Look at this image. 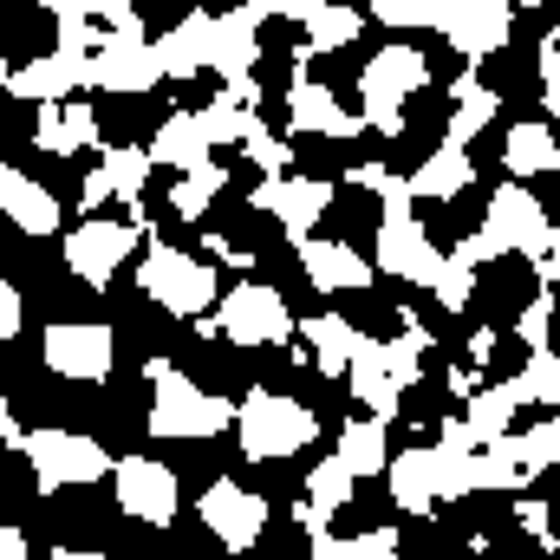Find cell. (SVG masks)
I'll return each instance as SVG.
<instances>
[{"label":"cell","mask_w":560,"mask_h":560,"mask_svg":"<svg viewBox=\"0 0 560 560\" xmlns=\"http://www.w3.org/2000/svg\"><path fill=\"white\" fill-rule=\"evenodd\" d=\"M313 436H319V418H313L300 398L268 392V385H255V392L242 398V411H235V443H242L248 463H287V456H300Z\"/></svg>","instance_id":"277c9868"},{"label":"cell","mask_w":560,"mask_h":560,"mask_svg":"<svg viewBox=\"0 0 560 560\" xmlns=\"http://www.w3.org/2000/svg\"><path fill=\"white\" fill-rule=\"evenodd\" d=\"M33 143H39L46 156H79V150L98 143V112H92L85 98H72V105H46V112L33 118Z\"/></svg>","instance_id":"484cf974"},{"label":"cell","mask_w":560,"mask_h":560,"mask_svg":"<svg viewBox=\"0 0 560 560\" xmlns=\"http://www.w3.org/2000/svg\"><path fill=\"white\" fill-rule=\"evenodd\" d=\"M156 59H163V72L170 79H196V72H209L215 66V13H183L163 39H156Z\"/></svg>","instance_id":"603a6c76"},{"label":"cell","mask_w":560,"mask_h":560,"mask_svg":"<svg viewBox=\"0 0 560 560\" xmlns=\"http://www.w3.org/2000/svg\"><path fill=\"white\" fill-rule=\"evenodd\" d=\"M138 287L163 306V313H176V319H202L209 306H222L215 293V275H209V261L202 255H183V248H170V242H150V255H143L138 268Z\"/></svg>","instance_id":"9c48e42d"},{"label":"cell","mask_w":560,"mask_h":560,"mask_svg":"<svg viewBox=\"0 0 560 560\" xmlns=\"http://www.w3.org/2000/svg\"><path fill=\"white\" fill-rule=\"evenodd\" d=\"M548 248H555V222H548V209L535 202V189H528V183H502V189L489 196L482 229L456 242V255H463V261H476V268H489V261H502V255H528V261L541 268V261H548Z\"/></svg>","instance_id":"6da1fadb"},{"label":"cell","mask_w":560,"mask_h":560,"mask_svg":"<svg viewBox=\"0 0 560 560\" xmlns=\"http://www.w3.org/2000/svg\"><path fill=\"white\" fill-rule=\"evenodd\" d=\"M150 150H131V143H112L105 156H98V170L85 176V209H105V202H138L143 183H150Z\"/></svg>","instance_id":"44dd1931"},{"label":"cell","mask_w":560,"mask_h":560,"mask_svg":"<svg viewBox=\"0 0 560 560\" xmlns=\"http://www.w3.org/2000/svg\"><path fill=\"white\" fill-rule=\"evenodd\" d=\"M515 411H522V398H515V385H476L469 392V411H463V423L482 436V450L489 443H502L509 430H515Z\"/></svg>","instance_id":"1f68e13d"},{"label":"cell","mask_w":560,"mask_h":560,"mask_svg":"<svg viewBox=\"0 0 560 560\" xmlns=\"http://www.w3.org/2000/svg\"><path fill=\"white\" fill-rule=\"evenodd\" d=\"M287 125L300 131V138H359L365 131V118H352L326 85H313V79H293V92H287Z\"/></svg>","instance_id":"ffe728a7"},{"label":"cell","mask_w":560,"mask_h":560,"mask_svg":"<svg viewBox=\"0 0 560 560\" xmlns=\"http://www.w3.org/2000/svg\"><path fill=\"white\" fill-rule=\"evenodd\" d=\"M163 79H170V72H163V59H156V39H143L138 7L118 0L112 26H105V39H98V59H92V85H98V92H118V98H143V92H156Z\"/></svg>","instance_id":"5b68a950"},{"label":"cell","mask_w":560,"mask_h":560,"mask_svg":"<svg viewBox=\"0 0 560 560\" xmlns=\"http://www.w3.org/2000/svg\"><path fill=\"white\" fill-rule=\"evenodd\" d=\"M39 359H46V372H52V378L98 385V378H112L118 339H112V326H105V319H52V326H46Z\"/></svg>","instance_id":"30bf717a"},{"label":"cell","mask_w":560,"mask_h":560,"mask_svg":"<svg viewBox=\"0 0 560 560\" xmlns=\"http://www.w3.org/2000/svg\"><path fill=\"white\" fill-rule=\"evenodd\" d=\"M300 339H306V352H313V365H319L326 378H346L365 332H359L352 319H339V313H313V319H300Z\"/></svg>","instance_id":"83f0119b"},{"label":"cell","mask_w":560,"mask_h":560,"mask_svg":"<svg viewBox=\"0 0 560 560\" xmlns=\"http://www.w3.org/2000/svg\"><path fill=\"white\" fill-rule=\"evenodd\" d=\"M372 229H378V275H398V280H411V287H436L450 255L430 248V235L411 215V202H385V215Z\"/></svg>","instance_id":"7c38bea8"},{"label":"cell","mask_w":560,"mask_h":560,"mask_svg":"<svg viewBox=\"0 0 560 560\" xmlns=\"http://www.w3.org/2000/svg\"><path fill=\"white\" fill-rule=\"evenodd\" d=\"M469 183H476V163H469V150H456V143H436L418 170H411V196H418V202H450V196H463Z\"/></svg>","instance_id":"f1b7e54d"},{"label":"cell","mask_w":560,"mask_h":560,"mask_svg":"<svg viewBox=\"0 0 560 560\" xmlns=\"http://www.w3.org/2000/svg\"><path fill=\"white\" fill-rule=\"evenodd\" d=\"M20 456L33 463V489H39V495L85 489V482H105V476L118 469V463L105 456V443L85 436V430H33Z\"/></svg>","instance_id":"52a82bcc"},{"label":"cell","mask_w":560,"mask_h":560,"mask_svg":"<svg viewBox=\"0 0 560 560\" xmlns=\"http://www.w3.org/2000/svg\"><path fill=\"white\" fill-rule=\"evenodd\" d=\"M202 125H209V143H242V150H248V138L261 131V118L242 112V105H229V98H215V105L202 112Z\"/></svg>","instance_id":"ab89813d"},{"label":"cell","mask_w":560,"mask_h":560,"mask_svg":"<svg viewBox=\"0 0 560 560\" xmlns=\"http://www.w3.org/2000/svg\"><path fill=\"white\" fill-rule=\"evenodd\" d=\"M300 275L313 280L319 293H359V287H372V261L352 248V242H300Z\"/></svg>","instance_id":"7402d4cb"},{"label":"cell","mask_w":560,"mask_h":560,"mask_svg":"<svg viewBox=\"0 0 560 560\" xmlns=\"http://www.w3.org/2000/svg\"><path fill=\"white\" fill-rule=\"evenodd\" d=\"M196 332L229 339V346H287V339L300 332V319L287 313L280 287H268V280H242V287L222 293V306H215Z\"/></svg>","instance_id":"8992f818"},{"label":"cell","mask_w":560,"mask_h":560,"mask_svg":"<svg viewBox=\"0 0 560 560\" xmlns=\"http://www.w3.org/2000/svg\"><path fill=\"white\" fill-rule=\"evenodd\" d=\"M0 560H33V548H26L20 528H0Z\"/></svg>","instance_id":"7dc6e473"},{"label":"cell","mask_w":560,"mask_h":560,"mask_svg":"<svg viewBox=\"0 0 560 560\" xmlns=\"http://www.w3.org/2000/svg\"><path fill=\"white\" fill-rule=\"evenodd\" d=\"M495 112H502V98H495V92H482V79H476V72H456V112H450V125H443V143L469 150V138H476Z\"/></svg>","instance_id":"4dcf8cb0"},{"label":"cell","mask_w":560,"mask_h":560,"mask_svg":"<svg viewBox=\"0 0 560 560\" xmlns=\"http://www.w3.org/2000/svg\"><path fill=\"white\" fill-rule=\"evenodd\" d=\"M222 183H229V170H222V163H215V170H202V176H176V183H170V209H176L183 222H202V209L215 202V189H222Z\"/></svg>","instance_id":"f35d334b"},{"label":"cell","mask_w":560,"mask_h":560,"mask_svg":"<svg viewBox=\"0 0 560 560\" xmlns=\"http://www.w3.org/2000/svg\"><path fill=\"white\" fill-rule=\"evenodd\" d=\"M502 170H509V183L555 176V170H560V138L541 125V118H522V125L502 138Z\"/></svg>","instance_id":"4316f807"},{"label":"cell","mask_w":560,"mask_h":560,"mask_svg":"<svg viewBox=\"0 0 560 560\" xmlns=\"http://www.w3.org/2000/svg\"><path fill=\"white\" fill-rule=\"evenodd\" d=\"M150 163H163V170H183V176H202V170H215V143H209L202 112H170V118L156 125V138H150Z\"/></svg>","instance_id":"d6986e66"},{"label":"cell","mask_w":560,"mask_h":560,"mask_svg":"<svg viewBox=\"0 0 560 560\" xmlns=\"http://www.w3.org/2000/svg\"><path fill=\"white\" fill-rule=\"evenodd\" d=\"M268 20H275V7H268V0H248V7H235V13H215V66H209V72H222V85L255 79L261 26H268Z\"/></svg>","instance_id":"e0dca14e"},{"label":"cell","mask_w":560,"mask_h":560,"mask_svg":"<svg viewBox=\"0 0 560 560\" xmlns=\"http://www.w3.org/2000/svg\"><path fill=\"white\" fill-rule=\"evenodd\" d=\"M515 332L528 339V352H548V332H555V293H548V287L522 306V326H515Z\"/></svg>","instance_id":"7bdbcfd3"},{"label":"cell","mask_w":560,"mask_h":560,"mask_svg":"<svg viewBox=\"0 0 560 560\" xmlns=\"http://www.w3.org/2000/svg\"><path fill=\"white\" fill-rule=\"evenodd\" d=\"M522 522H528V528L548 541V509H541V502H522Z\"/></svg>","instance_id":"681fc988"},{"label":"cell","mask_w":560,"mask_h":560,"mask_svg":"<svg viewBox=\"0 0 560 560\" xmlns=\"http://www.w3.org/2000/svg\"><path fill=\"white\" fill-rule=\"evenodd\" d=\"M52 560H112V555H98V548H59Z\"/></svg>","instance_id":"f907efd6"},{"label":"cell","mask_w":560,"mask_h":560,"mask_svg":"<svg viewBox=\"0 0 560 560\" xmlns=\"http://www.w3.org/2000/svg\"><path fill=\"white\" fill-rule=\"evenodd\" d=\"M248 156H255V163L268 170V183H275V176H287V170H293V150H287V138H275L268 125H261V131L248 138Z\"/></svg>","instance_id":"ee69618b"},{"label":"cell","mask_w":560,"mask_h":560,"mask_svg":"<svg viewBox=\"0 0 560 560\" xmlns=\"http://www.w3.org/2000/svg\"><path fill=\"white\" fill-rule=\"evenodd\" d=\"M352 189H372L378 202H418V196H411V176H392L385 163H359V170H352Z\"/></svg>","instance_id":"b9f144b4"},{"label":"cell","mask_w":560,"mask_h":560,"mask_svg":"<svg viewBox=\"0 0 560 560\" xmlns=\"http://www.w3.org/2000/svg\"><path fill=\"white\" fill-rule=\"evenodd\" d=\"M255 209L275 215L280 229H287V242L300 248V242H313V222L332 209V183L326 176H275V183L255 189Z\"/></svg>","instance_id":"2e32d148"},{"label":"cell","mask_w":560,"mask_h":560,"mask_svg":"<svg viewBox=\"0 0 560 560\" xmlns=\"http://www.w3.org/2000/svg\"><path fill=\"white\" fill-rule=\"evenodd\" d=\"M359 33H365V13L359 7H326V0L306 7V52H339Z\"/></svg>","instance_id":"836d02e7"},{"label":"cell","mask_w":560,"mask_h":560,"mask_svg":"<svg viewBox=\"0 0 560 560\" xmlns=\"http://www.w3.org/2000/svg\"><path fill=\"white\" fill-rule=\"evenodd\" d=\"M476 275H482L476 261L450 255V261H443V275H436V287H430V293H436V306H443V313H463V306H469V293H476Z\"/></svg>","instance_id":"60d3db41"},{"label":"cell","mask_w":560,"mask_h":560,"mask_svg":"<svg viewBox=\"0 0 560 560\" xmlns=\"http://www.w3.org/2000/svg\"><path fill=\"white\" fill-rule=\"evenodd\" d=\"M20 319H26V300H20V287L7 280V287H0V339H13Z\"/></svg>","instance_id":"bcb514c9"},{"label":"cell","mask_w":560,"mask_h":560,"mask_svg":"<svg viewBox=\"0 0 560 560\" xmlns=\"http://www.w3.org/2000/svg\"><path fill=\"white\" fill-rule=\"evenodd\" d=\"M443 39H450V52H463L469 66H482L489 52H502L515 39V7L509 0H450Z\"/></svg>","instance_id":"9a60e30c"},{"label":"cell","mask_w":560,"mask_h":560,"mask_svg":"<svg viewBox=\"0 0 560 560\" xmlns=\"http://www.w3.org/2000/svg\"><path fill=\"white\" fill-rule=\"evenodd\" d=\"M541 112L560 118V39L541 46Z\"/></svg>","instance_id":"f6af8a7d"},{"label":"cell","mask_w":560,"mask_h":560,"mask_svg":"<svg viewBox=\"0 0 560 560\" xmlns=\"http://www.w3.org/2000/svg\"><path fill=\"white\" fill-rule=\"evenodd\" d=\"M143 378H150V436L202 443V436H222V430H235V411H242V405L196 392V385H189V378H183L170 359H150V365H143Z\"/></svg>","instance_id":"3957f363"},{"label":"cell","mask_w":560,"mask_h":560,"mask_svg":"<svg viewBox=\"0 0 560 560\" xmlns=\"http://www.w3.org/2000/svg\"><path fill=\"white\" fill-rule=\"evenodd\" d=\"M313 560H405L398 528H365V535H313Z\"/></svg>","instance_id":"d6a6232c"},{"label":"cell","mask_w":560,"mask_h":560,"mask_svg":"<svg viewBox=\"0 0 560 560\" xmlns=\"http://www.w3.org/2000/svg\"><path fill=\"white\" fill-rule=\"evenodd\" d=\"M352 482H359V476H352V469H346L339 456H326V463H319V469L306 476V515L332 522V515H339V509L352 502Z\"/></svg>","instance_id":"e575fe53"},{"label":"cell","mask_w":560,"mask_h":560,"mask_svg":"<svg viewBox=\"0 0 560 560\" xmlns=\"http://www.w3.org/2000/svg\"><path fill=\"white\" fill-rule=\"evenodd\" d=\"M0 209H7V222H13L20 235H33V242L59 229V196H52V189H46L39 176L13 170V163L0 170Z\"/></svg>","instance_id":"cb8c5ba5"},{"label":"cell","mask_w":560,"mask_h":560,"mask_svg":"<svg viewBox=\"0 0 560 560\" xmlns=\"http://www.w3.org/2000/svg\"><path fill=\"white\" fill-rule=\"evenodd\" d=\"M13 98H33L39 112L46 105H72L66 92H79V85H92V59H72V52H46V59H26V66H7V79H0Z\"/></svg>","instance_id":"ac0fdd59"},{"label":"cell","mask_w":560,"mask_h":560,"mask_svg":"<svg viewBox=\"0 0 560 560\" xmlns=\"http://www.w3.org/2000/svg\"><path fill=\"white\" fill-rule=\"evenodd\" d=\"M112 489H118V509H125L131 522H143V528H170V522L183 515V482H176V469L156 463V456H118Z\"/></svg>","instance_id":"8fae6325"},{"label":"cell","mask_w":560,"mask_h":560,"mask_svg":"<svg viewBox=\"0 0 560 560\" xmlns=\"http://www.w3.org/2000/svg\"><path fill=\"white\" fill-rule=\"evenodd\" d=\"M423 346H430V326L411 319V313H405V332H398V339H385V372H392L405 392L423 378Z\"/></svg>","instance_id":"8d00e7d4"},{"label":"cell","mask_w":560,"mask_h":560,"mask_svg":"<svg viewBox=\"0 0 560 560\" xmlns=\"http://www.w3.org/2000/svg\"><path fill=\"white\" fill-rule=\"evenodd\" d=\"M365 13H378V26H398V33H443L450 0H378Z\"/></svg>","instance_id":"74e56055"},{"label":"cell","mask_w":560,"mask_h":560,"mask_svg":"<svg viewBox=\"0 0 560 560\" xmlns=\"http://www.w3.org/2000/svg\"><path fill=\"white\" fill-rule=\"evenodd\" d=\"M509 385H515L522 405H548V411H560V352L555 346H548V352H528V365H522Z\"/></svg>","instance_id":"d590c367"},{"label":"cell","mask_w":560,"mask_h":560,"mask_svg":"<svg viewBox=\"0 0 560 560\" xmlns=\"http://www.w3.org/2000/svg\"><path fill=\"white\" fill-rule=\"evenodd\" d=\"M196 515H202V528H209L229 555H248V548L261 541V528H268V502H261L255 489H242L235 476H215V482L202 489Z\"/></svg>","instance_id":"5bb4252c"},{"label":"cell","mask_w":560,"mask_h":560,"mask_svg":"<svg viewBox=\"0 0 560 560\" xmlns=\"http://www.w3.org/2000/svg\"><path fill=\"white\" fill-rule=\"evenodd\" d=\"M392 423H378V418H352L346 430H339V463L352 469V476H385L392 469V436H385Z\"/></svg>","instance_id":"f546056e"},{"label":"cell","mask_w":560,"mask_h":560,"mask_svg":"<svg viewBox=\"0 0 560 560\" xmlns=\"http://www.w3.org/2000/svg\"><path fill=\"white\" fill-rule=\"evenodd\" d=\"M541 287H560V229H555V248H548V261H541Z\"/></svg>","instance_id":"c3c4849f"},{"label":"cell","mask_w":560,"mask_h":560,"mask_svg":"<svg viewBox=\"0 0 560 560\" xmlns=\"http://www.w3.org/2000/svg\"><path fill=\"white\" fill-rule=\"evenodd\" d=\"M346 385H352V398L365 405V418H378V423H392L398 405H405V385L385 372V339H359V359H352Z\"/></svg>","instance_id":"d4e9b609"},{"label":"cell","mask_w":560,"mask_h":560,"mask_svg":"<svg viewBox=\"0 0 560 560\" xmlns=\"http://www.w3.org/2000/svg\"><path fill=\"white\" fill-rule=\"evenodd\" d=\"M476 456L482 450H456V443H430V450H398L385 482H392V502L405 515H436L443 502H463L476 495Z\"/></svg>","instance_id":"7a4b0ae2"},{"label":"cell","mask_w":560,"mask_h":560,"mask_svg":"<svg viewBox=\"0 0 560 560\" xmlns=\"http://www.w3.org/2000/svg\"><path fill=\"white\" fill-rule=\"evenodd\" d=\"M143 229H150V222H118V215L79 222V229L66 235V268L85 280V287H112V275L131 261V248H138Z\"/></svg>","instance_id":"4fadbf2b"},{"label":"cell","mask_w":560,"mask_h":560,"mask_svg":"<svg viewBox=\"0 0 560 560\" xmlns=\"http://www.w3.org/2000/svg\"><path fill=\"white\" fill-rule=\"evenodd\" d=\"M430 85V59H423L418 46H378L372 59H365V72H359V98H365V125H378L385 138H398L405 131V98Z\"/></svg>","instance_id":"ba28073f"}]
</instances>
